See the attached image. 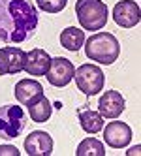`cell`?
Wrapping results in <instances>:
<instances>
[{"instance_id": "5bb4252c", "label": "cell", "mask_w": 141, "mask_h": 156, "mask_svg": "<svg viewBox=\"0 0 141 156\" xmlns=\"http://www.w3.org/2000/svg\"><path fill=\"white\" fill-rule=\"evenodd\" d=\"M77 119H79L81 128L86 133H90V136L102 132V128H104V117L98 113V111L90 109L89 105H83V107L77 109Z\"/></svg>"}, {"instance_id": "4fadbf2b", "label": "cell", "mask_w": 141, "mask_h": 156, "mask_svg": "<svg viewBox=\"0 0 141 156\" xmlns=\"http://www.w3.org/2000/svg\"><path fill=\"white\" fill-rule=\"evenodd\" d=\"M51 66V57L45 49H32L30 53H26V64H25V72L30 77H41L45 75Z\"/></svg>"}, {"instance_id": "277c9868", "label": "cell", "mask_w": 141, "mask_h": 156, "mask_svg": "<svg viewBox=\"0 0 141 156\" xmlns=\"http://www.w3.org/2000/svg\"><path fill=\"white\" fill-rule=\"evenodd\" d=\"M73 79L77 88L85 96H96L98 92L104 90V85H105V75L102 68L96 64H81L79 68H75Z\"/></svg>"}, {"instance_id": "8fae6325", "label": "cell", "mask_w": 141, "mask_h": 156, "mask_svg": "<svg viewBox=\"0 0 141 156\" xmlns=\"http://www.w3.org/2000/svg\"><path fill=\"white\" fill-rule=\"evenodd\" d=\"M25 152L28 156H49L53 154V137L47 132H30L25 139Z\"/></svg>"}, {"instance_id": "ffe728a7", "label": "cell", "mask_w": 141, "mask_h": 156, "mask_svg": "<svg viewBox=\"0 0 141 156\" xmlns=\"http://www.w3.org/2000/svg\"><path fill=\"white\" fill-rule=\"evenodd\" d=\"M126 154H130V156H132V154H139V147H134V149H130Z\"/></svg>"}, {"instance_id": "e0dca14e", "label": "cell", "mask_w": 141, "mask_h": 156, "mask_svg": "<svg viewBox=\"0 0 141 156\" xmlns=\"http://www.w3.org/2000/svg\"><path fill=\"white\" fill-rule=\"evenodd\" d=\"M75 156H105V145L96 137H86L77 145Z\"/></svg>"}, {"instance_id": "7c38bea8", "label": "cell", "mask_w": 141, "mask_h": 156, "mask_svg": "<svg viewBox=\"0 0 141 156\" xmlns=\"http://www.w3.org/2000/svg\"><path fill=\"white\" fill-rule=\"evenodd\" d=\"M124 111V98L117 90H107L100 96L98 102V113L104 119H117Z\"/></svg>"}, {"instance_id": "30bf717a", "label": "cell", "mask_w": 141, "mask_h": 156, "mask_svg": "<svg viewBox=\"0 0 141 156\" xmlns=\"http://www.w3.org/2000/svg\"><path fill=\"white\" fill-rule=\"evenodd\" d=\"M13 94L21 105L30 107L43 96V87L36 79H21V81H17V85L13 88Z\"/></svg>"}, {"instance_id": "8992f818", "label": "cell", "mask_w": 141, "mask_h": 156, "mask_svg": "<svg viewBox=\"0 0 141 156\" xmlns=\"http://www.w3.org/2000/svg\"><path fill=\"white\" fill-rule=\"evenodd\" d=\"M73 72H75V66L72 64V60L64 57H57V58H51V66L45 77L53 87H66L73 79Z\"/></svg>"}, {"instance_id": "ac0fdd59", "label": "cell", "mask_w": 141, "mask_h": 156, "mask_svg": "<svg viewBox=\"0 0 141 156\" xmlns=\"http://www.w3.org/2000/svg\"><path fill=\"white\" fill-rule=\"evenodd\" d=\"M38 8L41 12H47V13H58L66 8L68 0H36Z\"/></svg>"}, {"instance_id": "ba28073f", "label": "cell", "mask_w": 141, "mask_h": 156, "mask_svg": "<svg viewBox=\"0 0 141 156\" xmlns=\"http://www.w3.org/2000/svg\"><path fill=\"white\" fill-rule=\"evenodd\" d=\"M102 130H104V139L111 149H124L132 141V128L126 122L115 120V122H109Z\"/></svg>"}, {"instance_id": "d6986e66", "label": "cell", "mask_w": 141, "mask_h": 156, "mask_svg": "<svg viewBox=\"0 0 141 156\" xmlns=\"http://www.w3.org/2000/svg\"><path fill=\"white\" fill-rule=\"evenodd\" d=\"M0 156H19V151L13 145H0Z\"/></svg>"}, {"instance_id": "6da1fadb", "label": "cell", "mask_w": 141, "mask_h": 156, "mask_svg": "<svg viewBox=\"0 0 141 156\" xmlns=\"http://www.w3.org/2000/svg\"><path fill=\"white\" fill-rule=\"evenodd\" d=\"M38 9L28 0H0V41L21 43L34 34Z\"/></svg>"}, {"instance_id": "9a60e30c", "label": "cell", "mask_w": 141, "mask_h": 156, "mask_svg": "<svg viewBox=\"0 0 141 156\" xmlns=\"http://www.w3.org/2000/svg\"><path fill=\"white\" fill-rule=\"evenodd\" d=\"M60 45L68 51L77 53L83 45H85V32L81 28L75 27H68L60 32Z\"/></svg>"}, {"instance_id": "52a82bcc", "label": "cell", "mask_w": 141, "mask_h": 156, "mask_svg": "<svg viewBox=\"0 0 141 156\" xmlns=\"http://www.w3.org/2000/svg\"><path fill=\"white\" fill-rule=\"evenodd\" d=\"M113 19L122 28H132V27L139 25V21H141L139 4L134 2V0H121V2H117L113 8Z\"/></svg>"}, {"instance_id": "7a4b0ae2", "label": "cell", "mask_w": 141, "mask_h": 156, "mask_svg": "<svg viewBox=\"0 0 141 156\" xmlns=\"http://www.w3.org/2000/svg\"><path fill=\"white\" fill-rule=\"evenodd\" d=\"M85 55L92 62L109 66L117 62L121 55V43L111 32H96L85 41Z\"/></svg>"}, {"instance_id": "2e32d148", "label": "cell", "mask_w": 141, "mask_h": 156, "mask_svg": "<svg viewBox=\"0 0 141 156\" xmlns=\"http://www.w3.org/2000/svg\"><path fill=\"white\" fill-rule=\"evenodd\" d=\"M28 113H30V119H32V120L38 122V124H41V122H45V120L51 119L53 105H51V102H49L45 96H41L34 105L28 107Z\"/></svg>"}, {"instance_id": "44dd1931", "label": "cell", "mask_w": 141, "mask_h": 156, "mask_svg": "<svg viewBox=\"0 0 141 156\" xmlns=\"http://www.w3.org/2000/svg\"><path fill=\"white\" fill-rule=\"evenodd\" d=\"M4 75V72H2V66H0V77H2Z\"/></svg>"}, {"instance_id": "3957f363", "label": "cell", "mask_w": 141, "mask_h": 156, "mask_svg": "<svg viewBox=\"0 0 141 156\" xmlns=\"http://www.w3.org/2000/svg\"><path fill=\"white\" fill-rule=\"evenodd\" d=\"M75 15L79 25L89 32H98L105 27L109 19V9L102 0H77L75 2Z\"/></svg>"}, {"instance_id": "5b68a950", "label": "cell", "mask_w": 141, "mask_h": 156, "mask_svg": "<svg viewBox=\"0 0 141 156\" xmlns=\"http://www.w3.org/2000/svg\"><path fill=\"white\" fill-rule=\"evenodd\" d=\"M25 111L19 105H2L0 107V137L15 139L25 128Z\"/></svg>"}, {"instance_id": "9c48e42d", "label": "cell", "mask_w": 141, "mask_h": 156, "mask_svg": "<svg viewBox=\"0 0 141 156\" xmlns=\"http://www.w3.org/2000/svg\"><path fill=\"white\" fill-rule=\"evenodd\" d=\"M26 53L19 47H4L0 49V66L4 75H15L25 72Z\"/></svg>"}]
</instances>
